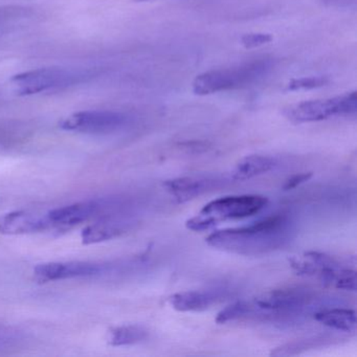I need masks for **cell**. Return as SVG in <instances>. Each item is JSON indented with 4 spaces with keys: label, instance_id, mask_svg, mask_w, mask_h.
<instances>
[{
    "label": "cell",
    "instance_id": "14",
    "mask_svg": "<svg viewBox=\"0 0 357 357\" xmlns=\"http://www.w3.org/2000/svg\"><path fill=\"white\" fill-rule=\"evenodd\" d=\"M222 290H188L173 294L169 302L175 310L181 312H197L210 308L222 300Z\"/></svg>",
    "mask_w": 357,
    "mask_h": 357
},
{
    "label": "cell",
    "instance_id": "2",
    "mask_svg": "<svg viewBox=\"0 0 357 357\" xmlns=\"http://www.w3.org/2000/svg\"><path fill=\"white\" fill-rule=\"evenodd\" d=\"M268 199L261 195H235L217 198L206 204L196 216L185 222V227L194 231L213 229L227 220L248 218L264 210Z\"/></svg>",
    "mask_w": 357,
    "mask_h": 357
},
{
    "label": "cell",
    "instance_id": "6",
    "mask_svg": "<svg viewBox=\"0 0 357 357\" xmlns=\"http://www.w3.org/2000/svg\"><path fill=\"white\" fill-rule=\"evenodd\" d=\"M121 273H124L123 263H97L87 261L43 263L34 269L35 275L41 282L102 277Z\"/></svg>",
    "mask_w": 357,
    "mask_h": 357
},
{
    "label": "cell",
    "instance_id": "15",
    "mask_svg": "<svg viewBox=\"0 0 357 357\" xmlns=\"http://www.w3.org/2000/svg\"><path fill=\"white\" fill-rule=\"evenodd\" d=\"M277 165V160L271 156L261 155V154L248 155L241 158L236 164L231 172V179L240 181H248V179L266 174L267 172L275 169Z\"/></svg>",
    "mask_w": 357,
    "mask_h": 357
},
{
    "label": "cell",
    "instance_id": "17",
    "mask_svg": "<svg viewBox=\"0 0 357 357\" xmlns=\"http://www.w3.org/2000/svg\"><path fill=\"white\" fill-rule=\"evenodd\" d=\"M149 332L143 326L124 325L108 332V342L114 347L132 346L147 340Z\"/></svg>",
    "mask_w": 357,
    "mask_h": 357
},
{
    "label": "cell",
    "instance_id": "12",
    "mask_svg": "<svg viewBox=\"0 0 357 357\" xmlns=\"http://www.w3.org/2000/svg\"><path fill=\"white\" fill-rule=\"evenodd\" d=\"M222 181L214 177L187 176L165 181L167 191L178 202H189L219 187Z\"/></svg>",
    "mask_w": 357,
    "mask_h": 357
},
{
    "label": "cell",
    "instance_id": "1",
    "mask_svg": "<svg viewBox=\"0 0 357 357\" xmlns=\"http://www.w3.org/2000/svg\"><path fill=\"white\" fill-rule=\"evenodd\" d=\"M291 233L289 220L277 215L248 227L214 231L206 241L217 250L243 256H259L285 246L291 239Z\"/></svg>",
    "mask_w": 357,
    "mask_h": 357
},
{
    "label": "cell",
    "instance_id": "22",
    "mask_svg": "<svg viewBox=\"0 0 357 357\" xmlns=\"http://www.w3.org/2000/svg\"><path fill=\"white\" fill-rule=\"evenodd\" d=\"M22 340V335L17 331L0 328V349L9 348Z\"/></svg>",
    "mask_w": 357,
    "mask_h": 357
},
{
    "label": "cell",
    "instance_id": "4",
    "mask_svg": "<svg viewBox=\"0 0 357 357\" xmlns=\"http://www.w3.org/2000/svg\"><path fill=\"white\" fill-rule=\"evenodd\" d=\"M357 112L356 91L330 99L294 104L284 110V116L296 124L321 122L334 116H353Z\"/></svg>",
    "mask_w": 357,
    "mask_h": 357
},
{
    "label": "cell",
    "instance_id": "7",
    "mask_svg": "<svg viewBox=\"0 0 357 357\" xmlns=\"http://www.w3.org/2000/svg\"><path fill=\"white\" fill-rule=\"evenodd\" d=\"M128 116L116 112H81L63 119L60 128L89 135L116 132L128 124Z\"/></svg>",
    "mask_w": 357,
    "mask_h": 357
},
{
    "label": "cell",
    "instance_id": "20",
    "mask_svg": "<svg viewBox=\"0 0 357 357\" xmlns=\"http://www.w3.org/2000/svg\"><path fill=\"white\" fill-rule=\"evenodd\" d=\"M329 80L326 77H305V78L294 79L286 85V91H310L321 89L328 84Z\"/></svg>",
    "mask_w": 357,
    "mask_h": 357
},
{
    "label": "cell",
    "instance_id": "25",
    "mask_svg": "<svg viewBox=\"0 0 357 357\" xmlns=\"http://www.w3.org/2000/svg\"><path fill=\"white\" fill-rule=\"evenodd\" d=\"M137 3H144V1H152V0H135Z\"/></svg>",
    "mask_w": 357,
    "mask_h": 357
},
{
    "label": "cell",
    "instance_id": "19",
    "mask_svg": "<svg viewBox=\"0 0 357 357\" xmlns=\"http://www.w3.org/2000/svg\"><path fill=\"white\" fill-rule=\"evenodd\" d=\"M252 314V304L245 301H237L233 304L223 308L220 312L217 314L216 323L227 324L231 321H238V319H243V317H248Z\"/></svg>",
    "mask_w": 357,
    "mask_h": 357
},
{
    "label": "cell",
    "instance_id": "13",
    "mask_svg": "<svg viewBox=\"0 0 357 357\" xmlns=\"http://www.w3.org/2000/svg\"><path fill=\"white\" fill-rule=\"evenodd\" d=\"M50 227L47 214L38 215L26 211H16L0 217V234L26 235L47 231Z\"/></svg>",
    "mask_w": 357,
    "mask_h": 357
},
{
    "label": "cell",
    "instance_id": "16",
    "mask_svg": "<svg viewBox=\"0 0 357 357\" xmlns=\"http://www.w3.org/2000/svg\"><path fill=\"white\" fill-rule=\"evenodd\" d=\"M314 319L321 325L342 332L356 331V313L352 309H324L315 313Z\"/></svg>",
    "mask_w": 357,
    "mask_h": 357
},
{
    "label": "cell",
    "instance_id": "24",
    "mask_svg": "<svg viewBox=\"0 0 357 357\" xmlns=\"http://www.w3.org/2000/svg\"><path fill=\"white\" fill-rule=\"evenodd\" d=\"M323 5L327 7L349 8L356 3V0H321Z\"/></svg>",
    "mask_w": 357,
    "mask_h": 357
},
{
    "label": "cell",
    "instance_id": "21",
    "mask_svg": "<svg viewBox=\"0 0 357 357\" xmlns=\"http://www.w3.org/2000/svg\"><path fill=\"white\" fill-rule=\"evenodd\" d=\"M273 37L266 33H250L241 37V45L245 49H255L268 45L273 41Z\"/></svg>",
    "mask_w": 357,
    "mask_h": 357
},
{
    "label": "cell",
    "instance_id": "10",
    "mask_svg": "<svg viewBox=\"0 0 357 357\" xmlns=\"http://www.w3.org/2000/svg\"><path fill=\"white\" fill-rule=\"evenodd\" d=\"M310 300V296L305 289L301 288H284V289L271 290L261 294L255 298L252 304V313H273V314H286L296 312L302 309Z\"/></svg>",
    "mask_w": 357,
    "mask_h": 357
},
{
    "label": "cell",
    "instance_id": "18",
    "mask_svg": "<svg viewBox=\"0 0 357 357\" xmlns=\"http://www.w3.org/2000/svg\"><path fill=\"white\" fill-rule=\"evenodd\" d=\"M330 340L325 337L308 338V340H296V342H289V344H283L278 347L275 350L271 351V356H290V355L300 354L309 349L315 348L321 346Z\"/></svg>",
    "mask_w": 357,
    "mask_h": 357
},
{
    "label": "cell",
    "instance_id": "9",
    "mask_svg": "<svg viewBox=\"0 0 357 357\" xmlns=\"http://www.w3.org/2000/svg\"><path fill=\"white\" fill-rule=\"evenodd\" d=\"M128 208L129 206H126L106 213L99 221L85 227L81 234L83 244L108 241L132 229L135 220Z\"/></svg>",
    "mask_w": 357,
    "mask_h": 357
},
{
    "label": "cell",
    "instance_id": "8",
    "mask_svg": "<svg viewBox=\"0 0 357 357\" xmlns=\"http://www.w3.org/2000/svg\"><path fill=\"white\" fill-rule=\"evenodd\" d=\"M291 268L300 275H317L326 285L333 286L344 265L325 252H307L289 259Z\"/></svg>",
    "mask_w": 357,
    "mask_h": 357
},
{
    "label": "cell",
    "instance_id": "23",
    "mask_svg": "<svg viewBox=\"0 0 357 357\" xmlns=\"http://www.w3.org/2000/svg\"><path fill=\"white\" fill-rule=\"evenodd\" d=\"M312 177V173H300V174L294 175V176L288 178L287 181H285L283 185L284 191H290V190L296 189L298 185H302V183H306L309 179Z\"/></svg>",
    "mask_w": 357,
    "mask_h": 357
},
{
    "label": "cell",
    "instance_id": "3",
    "mask_svg": "<svg viewBox=\"0 0 357 357\" xmlns=\"http://www.w3.org/2000/svg\"><path fill=\"white\" fill-rule=\"evenodd\" d=\"M271 68L269 60L261 59L236 68L208 70L196 77L193 91L196 95L206 96L241 89L262 78Z\"/></svg>",
    "mask_w": 357,
    "mask_h": 357
},
{
    "label": "cell",
    "instance_id": "5",
    "mask_svg": "<svg viewBox=\"0 0 357 357\" xmlns=\"http://www.w3.org/2000/svg\"><path fill=\"white\" fill-rule=\"evenodd\" d=\"M91 77L89 73L74 72L64 68H39L15 75L11 79L20 96L36 95L54 89H66L83 82Z\"/></svg>",
    "mask_w": 357,
    "mask_h": 357
},
{
    "label": "cell",
    "instance_id": "11",
    "mask_svg": "<svg viewBox=\"0 0 357 357\" xmlns=\"http://www.w3.org/2000/svg\"><path fill=\"white\" fill-rule=\"evenodd\" d=\"M112 199L89 200L54 208L47 213L51 229H68L85 222L96 215L106 213Z\"/></svg>",
    "mask_w": 357,
    "mask_h": 357
}]
</instances>
